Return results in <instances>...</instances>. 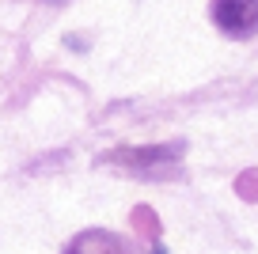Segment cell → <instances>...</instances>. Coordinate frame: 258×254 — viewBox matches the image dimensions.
<instances>
[{
	"label": "cell",
	"instance_id": "1",
	"mask_svg": "<svg viewBox=\"0 0 258 254\" xmlns=\"http://www.w3.org/2000/svg\"><path fill=\"white\" fill-rule=\"evenodd\" d=\"M213 23L235 38H247L258 31V0H213Z\"/></svg>",
	"mask_w": 258,
	"mask_h": 254
}]
</instances>
